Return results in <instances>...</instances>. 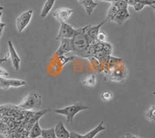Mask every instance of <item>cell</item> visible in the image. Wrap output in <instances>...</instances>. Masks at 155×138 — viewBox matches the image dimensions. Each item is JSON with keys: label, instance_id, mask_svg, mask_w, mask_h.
Here are the masks:
<instances>
[{"label": "cell", "instance_id": "1", "mask_svg": "<svg viewBox=\"0 0 155 138\" xmlns=\"http://www.w3.org/2000/svg\"><path fill=\"white\" fill-rule=\"evenodd\" d=\"M96 41H93L85 32V27L76 29L74 37L70 39L71 53L82 58H88V49Z\"/></svg>", "mask_w": 155, "mask_h": 138}, {"label": "cell", "instance_id": "2", "mask_svg": "<svg viewBox=\"0 0 155 138\" xmlns=\"http://www.w3.org/2000/svg\"><path fill=\"white\" fill-rule=\"evenodd\" d=\"M89 107L85 105H82L81 103H74V104L70 105L66 107H64L62 109H57V110H53L54 113L60 115L65 116L67 118L68 123H72L74 117L77 115L78 113L83 110H88Z\"/></svg>", "mask_w": 155, "mask_h": 138}, {"label": "cell", "instance_id": "3", "mask_svg": "<svg viewBox=\"0 0 155 138\" xmlns=\"http://www.w3.org/2000/svg\"><path fill=\"white\" fill-rule=\"evenodd\" d=\"M18 107L24 110L34 111L41 108V96L36 91L31 92L18 105Z\"/></svg>", "mask_w": 155, "mask_h": 138}, {"label": "cell", "instance_id": "4", "mask_svg": "<svg viewBox=\"0 0 155 138\" xmlns=\"http://www.w3.org/2000/svg\"><path fill=\"white\" fill-rule=\"evenodd\" d=\"M127 68L122 63V60L118 61L116 64L109 68L106 76L108 79L113 82H122L126 79L127 76Z\"/></svg>", "mask_w": 155, "mask_h": 138}, {"label": "cell", "instance_id": "5", "mask_svg": "<svg viewBox=\"0 0 155 138\" xmlns=\"http://www.w3.org/2000/svg\"><path fill=\"white\" fill-rule=\"evenodd\" d=\"M33 15H34V11L32 9H29L22 12L21 14L17 16L16 19V27L18 32L22 33L27 28L28 24L31 21Z\"/></svg>", "mask_w": 155, "mask_h": 138}, {"label": "cell", "instance_id": "6", "mask_svg": "<svg viewBox=\"0 0 155 138\" xmlns=\"http://www.w3.org/2000/svg\"><path fill=\"white\" fill-rule=\"evenodd\" d=\"M76 33V29L74 28L72 26L67 23V22H63L61 23V27L59 30L58 35L56 38L58 41H61V40L65 39H71Z\"/></svg>", "mask_w": 155, "mask_h": 138}, {"label": "cell", "instance_id": "7", "mask_svg": "<svg viewBox=\"0 0 155 138\" xmlns=\"http://www.w3.org/2000/svg\"><path fill=\"white\" fill-rule=\"evenodd\" d=\"M26 85L27 82L23 79L0 78V89L2 90H7L10 88H19V87L25 86Z\"/></svg>", "mask_w": 155, "mask_h": 138}, {"label": "cell", "instance_id": "8", "mask_svg": "<svg viewBox=\"0 0 155 138\" xmlns=\"http://www.w3.org/2000/svg\"><path fill=\"white\" fill-rule=\"evenodd\" d=\"M73 13H74V10L72 9L61 7L54 10V12H52V16L55 18L57 21L63 23V22H67V20Z\"/></svg>", "mask_w": 155, "mask_h": 138}, {"label": "cell", "instance_id": "9", "mask_svg": "<svg viewBox=\"0 0 155 138\" xmlns=\"http://www.w3.org/2000/svg\"><path fill=\"white\" fill-rule=\"evenodd\" d=\"M8 48H9V58L11 59V61H12V67L16 71H19L20 68V64H21V58L16 52L11 41H8Z\"/></svg>", "mask_w": 155, "mask_h": 138}, {"label": "cell", "instance_id": "10", "mask_svg": "<svg viewBox=\"0 0 155 138\" xmlns=\"http://www.w3.org/2000/svg\"><path fill=\"white\" fill-rule=\"evenodd\" d=\"M155 4V0H129L128 5L133 6L134 10L140 12L144 8L146 5L151 6Z\"/></svg>", "mask_w": 155, "mask_h": 138}, {"label": "cell", "instance_id": "11", "mask_svg": "<svg viewBox=\"0 0 155 138\" xmlns=\"http://www.w3.org/2000/svg\"><path fill=\"white\" fill-rule=\"evenodd\" d=\"M61 44L58 48L56 52V55L58 57H61L68 53H71V47L70 39L61 40Z\"/></svg>", "mask_w": 155, "mask_h": 138}, {"label": "cell", "instance_id": "12", "mask_svg": "<svg viewBox=\"0 0 155 138\" xmlns=\"http://www.w3.org/2000/svg\"><path fill=\"white\" fill-rule=\"evenodd\" d=\"M105 130H106V126L104 125V122H102L96 127H95L93 130L89 131L86 134L81 135L76 133V138H94L98 133H99L102 131Z\"/></svg>", "mask_w": 155, "mask_h": 138}, {"label": "cell", "instance_id": "13", "mask_svg": "<svg viewBox=\"0 0 155 138\" xmlns=\"http://www.w3.org/2000/svg\"><path fill=\"white\" fill-rule=\"evenodd\" d=\"M130 17V14L128 9H119L116 16L113 18V22L119 25H121L126 20H128Z\"/></svg>", "mask_w": 155, "mask_h": 138}, {"label": "cell", "instance_id": "14", "mask_svg": "<svg viewBox=\"0 0 155 138\" xmlns=\"http://www.w3.org/2000/svg\"><path fill=\"white\" fill-rule=\"evenodd\" d=\"M54 132L57 138H69L70 136V132L66 129L62 122L57 123L54 127Z\"/></svg>", "mask_w": 155, "mask_h": 138}, {"label": "cell", "instance_id": "15", "mask_svg": "<svg viewBox=\"0 0 155 138\" xmlns=\"http://www.w3.org/2000/svg\"><path fill=\"white\" fill-rule=\"evenodd\" d=\"M81 82L86 87H95L97 84V77L94 74H87L81 78Z\"/></svg>", "mask_w": 155, "mask_h": 138}, {"label": "cell", "instance_id": "16", "mask_svg": "<svg viewBox=\"0 0 155 138\" xmlns=\"http://www.w3.org/2000/svg\"><path fill=\"white\" fill-rule=\"evenodd\" d=\"M55 1L56 0H46V2H44V5H43L42 10L41 12V18H46L48 16V15L49 14L52 8H53L54 5Z\"/></svg>", "mask_w": 155, "mask_h": 138}, {"label": "cell", "instance_id": "17", "mask_svg": "<svg viewBox=\"0 0 155 138\" xmlns=\"http://www.w3.org/2000/svg\"><path fill=\"white\" fill-rule=\"evenodd\" d=\"M41 126H40V123L39 120H37L35 123L34 124V126H32L31 129L30 130V133H29V138H37L39 136H41Z\"/></svg>", "mask_w": 155, "mask_h": 138}, {"label": "cell", "instance_id": "18", "mask_svg": "<svg viewBox=\"0 0 155 138\" xmlns=\"http://www.w3.org/2000/svg\"><path fill=\"white\" fill-rule=\"evenodd\" d=\"M119 9L116 7V5H114V3H111V5H110V7H109V10L107 12V14H106V22H113V18L114 16H116V14L118 12Z\"/></svg>", "mask_w": 155, "mask_h": 138}, {"label": "cell", "instance_id": "19", "mask_svg": "<svg viewBox=\"0 0 155 138\" xmlns=\"http://www.w3.org/2000/svg\"><path fill=\"white\" fill-rule=\"evenodd\" d=\"M42 138H57L54 132V127L49 129H42L41 131Z\"/></svg>", "mask_w": 155, "mask_h": 138}, {"label": "cell", "instance_id": "20", "mask_svg": "<svg viewBox=\"0 0 155 138\" xmlns=\"http://www.w3.org/2000/svg\"><path fill=\"white\" fill-rule=\"evenodd\" d=\"M100 97L103 102H110L113 99V93L109 91H104L100 93Z\"/></svg>", "mask_w": 155, "mask_h": 138}, {"label": "cell", "instance_id": "21", "mask_svg": "<svg viewBox=\"0 0 155 138\" xmlns=\"http://www.w3.org/2000/svg\"><path fill=\"white\" fill-rule=\"evenodd\" d=\"M147 117L150 121L155 123V104L151 105L148 111L147 112Z\"/></svg>", "mask_w": 155, "mask_h": 138}, {"label": "cell", "instance_id": "22", "mask_svg": "<svg viewBox=\"0 0 155 138\" xmlns=\"http://www.w3.org/2000/svg\"><path fill=\"white\" fill-rule=\"evenodd\" d=\"M113 3L119 9H128V2L126 0H116Z\"/></svg>", "mask_w": 155, "mask_h": 138}, {"label": "cell", "instance_id": "23", "mask_svg": "<svg viewBox=\"0 0 155 138\" xmlns=\"http://www.w3.org/2000/svg\"><path fill=\"white\" fill-rule=\"evenodd\" d=\"M106 38L107 36L102 31H99L96 36V41L98 42H106Z\"/></svg>", "mask_w": 155, "mask_h": 138}, {"label": "cell", "instance_id": "24", "mask_svg": "<svg viewBox=\"0 0 155 138\" xmlns=\"http://www.w3.org/2000/svg\"><path fill=\"white\" fill-rule=\"evenodd\" d=\"M9 73L8 72L7 70L0 66V78H9Z\"/></svg>", "mask_w": 155, "mask_h": 138}, {"label": "cell", "instance_id": "25", "mask_svg": "<svg viewBox=\"0 0 155 138\" xmlns=\"http://www.w3.org/2000/svg\"><path fill=\"white\" fill-rule=\"evenodd\" d=\"M5 25L6 24L4 23H2L1 24H0V38H1V37H2V34H3V31H4V29H5Z\"/></svg>", "mask_w": 155, "mask_h": 138}, {"label": "cell", "instance_id": "26", "mask_svg": "<svg viewBox=\"0 0 155 138\" xmlns=\"http://www.w3.org/2000/svg\"><path fill=\"white\" fill-rule=\"evenodd\" d=\"M122 138H140V137H138V136H134V135H133V134H131V133H126L125 135H124V136H122Z\"/></svg>", "mask_w": 155, "mask_h": 138}, {"label": "cell", "instance_id": "27", "mask_svg": "<svg viewBox=\"0 0 155 138\" xmlns=\"http://www.w3.org/2000/svg\"><path fill=\"white\" fill-rule=\"evenodd\" d=\"M100 1H104V2H110V3H113L115 2V0H100Z\"/></svg>", "mask_w": 155, "mask_h": 138}, {"label": "cell", "instance_id": "28", "mask_svg": "<svg viewBox=\"0 0 155 138\" xmlns=\"http://www.w3.org/2000/svg\"><path fill=\"white\" fill-rule=\"evenodd\" d=\"M2 11H0V24L2 23V22H1V18H2Z\"/></svg>", "mask_w": 155, "mask_h": 138}, {"label": "cell", "instance_id": "29", "mask_svg": "<svg viewBox=\"0 0 155 138\" xmlns=\"http://www.w3.org/2000/svg\"><path fill=\"white\" fill-rule=\"evenodd\" d=\"M4 9V7H2V6H1V5H0V11H2Z\"/></svg>", "mask_w": 155, "mask_h": 138}, {"label": "cell", "instance_id": "30", "mask_svg": "<svg viewBox=\"0 0 155 138\" xmlns=\"http://www.w3.org/2000/svg\"><path fill=\"white\" fill-rule=\"evenodd\" d=\"M150 7H151L152 9H154V10H155V5H152L151 6H150Z\"/></svg>", "mask_w": 155, "mask_h": 138}, {"label": "cell", "instance_id": "31", "mask_svg": "<svg viewBox=\"0 0 155 138\" xmlns=\"http://www.w3.org/2000/svg\"><path fill=\"white\" fill-rule=\"evenodd\" d=\"M152 94H153V96H155V92H152Z\"/></svg>", "mask_w": 155, "mask_h": 138}]
</instances>
